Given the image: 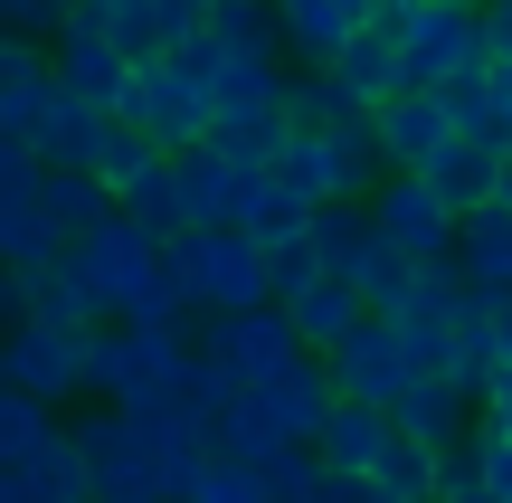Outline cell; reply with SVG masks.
<instances>
[{
  "mask_svg": "<svg viewBox=\"0 0 512 503\" xmlns=\"http://www.w3.org/2000/svg\"><path fill=\"white\" fill-rule=\"evenodd\" d=\"M67 276L95 295V314L124 333H190V304L171 295L162 238H143L133 219H95L86 238H67Z\"/></svg>",
  "mask_w": 512,
  "mask_h": 503,
  "instance_id": "cell-1",
  "label": "cell"
},
{
  "mask_svg": "<svg viewBox=\"0 0 512 503\" xmlns=\"http://www.w3.org/2000/svg\"><path fill=\"white\" fill-rule=\"evenodd\" d=\"M76 466H86V503H181L190 475H200V437H162V428H133L124 409H86L67 428Z\"/></svg>",
  "mask_w": 512,
  "mask_h": 503,
  "instance_id": "cell-2",
  "label": "cell"
},
{
  "mask_svg": "<svg viewBox=\"0 0 512 503\" xmlns=\"http://www.w3.org/2000/svg\"><path fill=\"white\" fill-rule=\"evenodd\" d=\"M209 76H219V48H209V38H181L171 57H152V67L124 76V105H114V124H133L152 152H190V143H209Z\"/></svg>",
  "mask_w": 512,
  "mask_h": 503,
  "instance_id": "cell-3",
  "label": "cell"
},
{
  "mask_svg": "<svg viewBox=\"0 0 512 503\" xmlns=\"http://www.w3.org/2000/svg\"><path fill=\"white\" fill-rule=\"evenodd\" d=\"M162 266H171V295L190 314H256L266 304V257H256L238 228H171Z\"/></svg>",
  "mask_w": 512,
  "mask_h": 503,
  "instance_id": "cell-4",
  "label": "cell"
},
{
  "mask_svg": "<svg viewBox=\"0 0 512 503\" xmlns=\"http://www.w3.org/2000/svg\"><path fill=\"white\" fill-rule=\"evenodd\" d=\"M0 390L38 399V409H76L86 399V333H48V323H10L0 333Z\"/></svg>",
  "mask_w": 512,
  "mask_h": 503,
  "instance_id": "cell-5",
  "label": "cell"
},
{
  "mask_svg": "<svg viewBox=\"0 0 512 503\" xmlns=\"http://www.w3.org/2000/svg\"><path fill=\"white\" fill-rule=\"evenodd\" d=\"M190 323H200L190 352H200L228 390H256L266 371H285V361H294V333H285L275 304H256V314H190Z\"/></svg>",
  "mask_w": 512,
  "mask_h": 503,
  "instance_id": "cell-6",
  "label": "cell"
},
{
  "mask_svg": "<svg viewBox=\"0 0 512 503\" xmlns=\"http://www.w3.org/2000/svg\"><path fill=\"white\" fill-rule=\"evenodd\" d=\"M323 380H332V399H361V409H389V399L408 390V342H399V323H380V314H361L342 342L323 352Z\"/></svg>",
  "mask_w": 512,
  "mask_h": 503,
  "instance_id": "cell-7",
  "label": "cell"
},
{
  "mask_svg": "<svg viewBox=\"0 0 512 503\" xmlns=\"http://www.w3.org/2000/svg\"><path fill=\"white\" fill-rule=\"evenodd\" d=\"M484 67V29H475V10H408V29H399V86H418V95H437V86H456V76H475Z\"/></svg>",
  "mask_w": 512,
  "mask_h": 503,
  "instance_id": "cell-8",
  "label": "cell"
},
{
  "mask_svg": "<svg viewBox=\"0 0 512 503\" xmlns=\"http://www.w3.org/2000/svg\"><path fill=\"white\" fill-rule=\"evenodd\" d=\"M361 209H370V228H380L389 257H408V266H446V247H456V219L427 200L418 171H380V190H370Z\"/></svg>",
  "mask_w": 512,
  "mask_h": 503,
  "instance_id": "cell-9",
  "label": "cell"
},
{
  "mask_svg": "<svg viewBox=\"0 0 512 503\" xmlns=\"http://www.w3.org/2000/svg\"><path fill=\"white\" fill-rule=\"evenodd\" d=\"M238 409L275 437V447H313V428L332 418V380H323V361H313V352H294L285 371H266L256 390H238Z\"/></svg>",
  "mask_w": 512,
  "mask_h": 503,
  "instance_id": "cell-10",
  "label": "cell"
},
{
  "mask_svg": "<svg viewBox=\"0 0 512 503\" xmlns=\"http://www.w3.org/2000/svg\"><path fill=\"white\" fill-rule=\"evenodd\" d=\"M256 181H266L256 162H228V152H209V143L171 152V190H181V228H238V219H247V200H256Z\"/></svg>",
  "mask_w": 512,
  "mask_h": 503,
  "instance_id": "cell-11",
  "label": "cell"
},
{
  "mask_svg": "<svg viewBox=\"0 0 512 503\" xmlns=\"http://www.w3.org/2000/svg\"><path fill=\"white\" fill-rule=\"evenodd\" d=\"M48 76H57V95H76V105H95V114H114L124 105V57L105 48V29L95 19H67V29L48 38Z\"/></svg>",
  "mask_w": 512,
  "mask_h": 503,
  "instance_id": "cell-12",
  "label": "cell"
},
{
  "mask_svg": "<svg viewBox=\"0 0 512 503\" xmlns=\"http://www.w3.org/2000/svg\"><path fill=\"white\" fill-rule=\"evenodd\" d=\"M370 10H380V0H266L275 57H285V67H323L351 29H370Z\"/></svg>",
  "mask_w": 512,
  "mask_h": 503,
  "instance_id": "cell-13",
  "label": "cell"
},
{
  "mask_svg": "<svg viewBox=\"0 0 512 503\" xmlns=\"http://www.w3.org/2000/svg\"><path fill=\"white\" fill-rule=\"evenodd\" d=\"M370 143H380V171H427L446 143H456V124H446V105H437V95L399 86L380 114H370Z\"/></svg>",
  "mask_w": 512,
  "mask_h": 503,
  "instance_id": "cell-14",
  "label": "cell"
},
{
  "mask_svg": "<svg viewBox=\"0 0 512 503\" xmlns=\"http://www.w3.org/2000/svg\"><path fill=\"white\" fill-rule=\"evenodd\" d=\"M304 247H313V266H323L332 285H351V295H361V276H370V266L389 257V247H380V228H370V209H361V200H323V209H313V219H304Z\"/></svg>",
  "mask_w": 512,
  "mask_h": 503,
  "instance_id": "cell-15",
  "label": "cell"
},
{
  "mask_svg": "<svg viewBox=\"0 0 512 503\" xmlns=\"http://www.w3.org/2000/svg\"><path fill=\"white\" fill-rule=\"evenodd\" d=\"M323 86L342 95V114H380L389 95H399V48H389L380 29H351L342 48L323 57Z\"/></svg>",
  "mask_w": 512,
  "mask_h": 503,
  "instance_id": "cell-16",
  "label": "cell"
},
{
  "mask_svg": "<svg viewBox=\"0 0 512 503\" xmlns=\"http://www.w3.org/2000/svg\"><path fill=\"white\" fill-rule=\"evenodd\" d=\"M465 428H475V399H465L456 380H408V390L389 399V437H408V447H427V456H446Z\"/></svg>",
  "mask_w": 512,
  "mask_h": 503,
  "instance_id": "cell-17",
  "label": "cell"
},
{
  "mask_svg": "<svg viewBox=\"0 0 512 503\" xmlns=\"http://www.w3.org/2000/svg\"><path fill=\"white\" fill-rule=\"evenodd\" d=\"M446 276L475 285V295H512V209H465L456 247H446Z\"/></svg>",
  "mask_w": 512,
  "mask_h": 503,
  "instance_id": "cell-18",
  "label": "cell"
},
{
  "mask_svg": "<svg viewBox=\"0 0 512 503\" xmlns=\"http://www.w3.org/2000/svg\"><path fill=\"white\" fill-rule=\"evenodd\" d=\"M389 447V409H361V399H332V418L313 428V466L323 475H370Z\"/></svg>",
  "mask_w": 512,
  "mask_h": 503,
  "instance_id": "cell-19",
  "label": "cell"
},
{
  "mask_svg": "<svg viewBox=\"0 0 512 503\" xmlns=\"http://www.w3.org/2000/svg\"><path fill=\"white\" fill-rule=\"evenodd\" d=\"M57 76H48V48L29 38H0V143H29V124L48 114Z\"/></svg>",
  "mask_w": 512,
  "mask_h": 503,
  "instance_id": "cell-20",
  "label": "cell"
},
{
  "mask_svg": "<svg viewBox=\"0 0 512 503\" xmlns=\"http://www.w3.org/2000/svg\"><path fill=\"white\" fill-rule=\"evenodd\" d=\"M275 314H285V333H294V352H313V361H323L332 342H342L351 323L370 314V304L351 295V285H332V276H313L304 295H285V304H275Z\"/></svg>",
  "mask_w": 512,
  "mask_h": 503,
  "instance_id": "cell-21",
  "label": "cell"
},
{
  "mask_svg": "<svg viewBox=\"0 0 512 503\" xmlns=\"http://www.w3.org/2000/svg\"><path fill=\"white\" fill-rule=\"evenodd\" d=\"M494 152H503V143H465V133H456V143H446L437 162L418 171L427 200H437L446 219H465V209H494Z\"/></svg>",
  "mask_w": 512,
  "mask_h": 503,
  "instance_id": "cell-22",
  "label": "cell"
},
{
  "mask_svg": "<svg viewBox=\"0 0 512 503\" xmlns=\"http://www.w3.org/2000/svg\"><path fill=\"white\" fill-rule=\"evenodd\" d=\"M0 276H10V266H0ZM19 323H48V333H95V295L86 285L67 276V257L57 266H29V276H19Z\"/></svg>",
  "mask_w": 512,
  "mask_h": 503,
  "instance_id": "cell-23",
  "label": "cell"
},
{
  "mask_svg": "<svg viewBox=\"0 0 512 503\" xmlns=\"http://www.w3.org/2000/svg\"><path fill=\"white\" fill-rule=\"evenodd\" d=\"M19 503H86V466H76V447H67V428L48 437V447H29L10 475H0Z\"/></svg>",
  "mask_w": 512,
  "mask_h": 503,
  "instance_id": "cell-24",
  "label": "cell"
},
{
  "mask_svg": "<svg viewBox=\"0 0 512 503\" xmlns=\"http://www.w3.org/2000/svg\"><path fill=\"white\" fill-rule=\"evenodd\" d=\"M361 485H370V503H437V456L408 447V437H389L380 466H370Z\"/></svg>",
  "mask_w": 512,
  "mask_h": 503,
  "instance_id": "cell-25",
  "label": "cell"
},
{
  "mask_svg": "<svg viewBox=\"0 0 512 503\" xmlns=\"http://www.w3.org/2000/svg\"><path fill=\"white\" fill-rule=\"evenodd\" d=\"M38 209H48L57 238H86L95 219H114V200L86 181V171H38Z\"/></svg>",
  "mask_w": 512,
  "mask_h": 503,
  "instance_id": "cell-26",
  "label": "cell"
},
{
  "mask_svg": "<svg viewBox=\"0 0 512 503\" xmlns=\"http://www.w3.org/2000/svg\"><path fill=\"white\" fill-rule=\"evenodd\" d=\"M304 219H313V200H294L285 181H256V200H247V219H238V238L266 257V247H294L304 238Z\"/></svg>",
  "mask_w": 512,
  "mask_h": 503,
  "instance_id": "cell-27",
  "label": "cell"
},
{
  "mask_svg": "<svg viewBox=\"0 0 512 503\" xmlns=\"http://www.w3.org/2000/svg\"><path fill=\"white\" fill-rule=\"evenodd\" d=\"M200 38H209L219 57H275V19H266V0H219Z\"/></svg>",
  "mask_w": 512,
  "mask_h": 503,
  "instance_id": "cell-28",
  "label": "cell"
},
{
  "mask_svg": "<svg viewBox=\"0 0 512 503\" xmlns=\"http://www.w3.org/2000/svg\"><path fill=\"white\" fill-rule=\"evenodd\" d=\"M152 162H162V152H152V143H143V133H133V124H105V143H95L86 181H95V190H105V200H114V190H124L133 171H152Z\"/></svg>",
  "mask_w": 512,
  "mask_h": 503,
  "instance_id": "cell-29",
  "label": "cell"
},
{
  "mask_svg": "<svg viewBox=\"0 0 512 503\" xmlns=\"http://www.w3.org/2000/svg\"><path fill=\"white\" fill-rule=\"evenodd\" d=\"M48 437H57V418L38 409V399L0 390V475H10V466H19V456H29V447H48Z\"/></svg>",
  "mask_w": 512,
  "mask_h": 503,
  "instance_id": "cell-30",
  "label": "cell"
},
{
  "mask_svg": "<svg viewBox=\"0 0 512 503\" xmlns=\"http://www.w3.org/2000/svg\"><path fill=\"white\" fill-rule=\"evenodd\" d=\"M57 29H67V0H0V38H29V48H48Z\"/></svg>",
  "mask_w": 512,
  "mask_h": 503,
  "instance_id": "cell-31",
  "label": "cell"
},
{
  "mask_svg": "<svg viewBox=\"0 0 512 503\" xmlns=\"http://www.w3.org/2000/svg\"><path fill=\"white\" fill-rule=\"evenodd\" d=\"M465 456H475V485L494 494V503H512V437H494V428H465Z\"/></svg>",
  "mask_w": 512,
  "mask_h": 503,
  "instance_id": "cell-32",
  "label": "cell"
},
{
  "mask_svg": "<svg viewBox=\"0 0 512 503\" xmlns=\"http://www.w3.org/2000/svg\"><path fill=\"white\" fill-rule=\"evenodd\" d=\"M313 276H323V266H313V247H304V238H294V247H266V304L304 295Z\"/></svg>",
  "mask_w": 512,
  "mask_h": 503,
  "instance_id": "cell-33",
  "label": "cell"
},
{
  "mask_svg": "<svg viewBox=\"0 0 512 503\" xmlns=\"http://www.w3.org/2000/svg\"><path fill=\"white\" fill-rule=\"evenodd\" d=\"M475 29H484V67H503V76H512V0H484Z\"/></svg>",
  "mask_w": 512,
  "mask_h": 503,
  "instance_id": "cell-34",
  "label": "cell"
},
{
  "mask_svg": "<svg viewBox=\"0 0 512 503\" xmlns=\"http://www.w3.org/2000/svg\"><path fill=\"white\" fill-rule=\"evenodd\" d=\"M475 428H494V437H512V371H494L475 390Z\"/></svg>",
  "mask_w": 512,
  "mask_h": 503,
  "instance_id": "cell-35",
  "label": "cell"
},
{
  "mask_svg": "<svg viewBox=\"0 0 512 503\" xmlns=\"http://www.w3.org/2000/svg\"><path fill=\"white\" fill-rule=\"evenodd\" d=\"M152 19H162V38L181 48V38H200V29H209V0H152Z\"/></svg>",
  "mask_w": 512,
  "mask_h": 503,
  "instance_id": "cell-36",
  "label": "cell"
},
{
  "mask_svg": "<svg viewBox=\"0 0 512 503\" xmlns=\"http://www.w3.org/2000/svg\"><path fill=\"white\" fill-rule=\"evenodd\" d=\"M494 371H512V295H494Z\"/></svg>",
  "mask_w": 512,
  "mask_h": 503,
  "instance_id": "cell-37",
  "label": "cell"
},
{
  "mask_svg": "<svg viewBox=\"0 0 512 503\" xmlns=\"http://www.w3.org/2000/svg\"><path fill=\"white\" fill-rule=\"evenodd\" d=\"M105 10H124V0H67V19H105Z\"/></svg>",
  "mask_w": 512,
  "mask_h": 503,
  "instance_id": "cell-38",
  "label": "cell"
},
{
  "mask_svg": "<svg viewBox=\"0 0 512 503\" xmlns=\"http://www.w3.org/2000/svg\"><path fill=\"white\" fill-rule=\"evenodd\" d=\"M427 10H484V0H427Z\"/></svg>",
  "mask_w": 512,
  "mask_h": 503,
  "instance_id": "cell-39",
  "label": "cell"
},
{
  "mask_svg": "<svg viewBox=\"0 0 512 503\" xmlns=\"http://www.w3.org/2000/svg\"><path fill=\"white\" fill-rule=\"evenodd\" d=\"M0 503H19V494H10V485H0Z\"/></svg>",
  "mask_w": 512,
  "mask_h": 503,
  "instance_id": "cell-40",
  "label": "cell"
},
{
  "mask_svg": "<svg viewBox=\"0 0 512 503\" xmlns=\"http://www.w3.org/2000/svg\"><path fill=\"white\" fill-rule=\"evenodd\" d=\"M209 10H219V0H209Z\"/></svg>",
  "mask_w": 512,
  "mask_h": 503,
  "instance_id": "cell-41",
  "label": "cell"
}]
</instances>
